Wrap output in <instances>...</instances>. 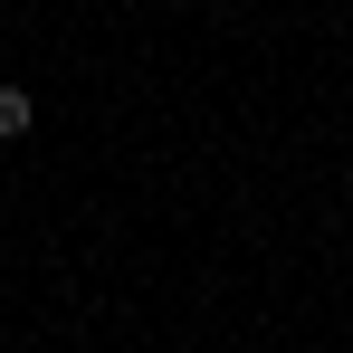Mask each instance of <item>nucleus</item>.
I'll use <instances>...</instances> for the list:
<instances>
[{
	"label": "nucleus",
	"mask_w": 353,
	"mask_h": 353,
	"mask_svg": "<svg viewBox=\"0 0 353 353\" xmlns=\"http://www.w3.org/2000/svg\"><path fill=\"white\" fill-rule=\"evenodd\" d=\"M29 134V86H0V143Z\"/></svg>",
	"instance_id": "obj_1"
}]
</instances>
